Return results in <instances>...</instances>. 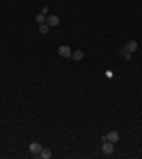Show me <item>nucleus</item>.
I'll return each mask as SVG.
<instances>
[{
	"label": "nucleus",
	"mask_w": 142,
	"mask_h": 159,
	"mask_svg": "<svg viewBox=\"0 0 142 159\" xmlns=\"http://www.w3.org/2000/svg\"><path fill=\"white\" fill-rule=\"evenodd\" d=\"M46 23L50 26V27H57L60 24V17L55 16V14H50V16L46 19Z\"/></svg>",
	"instance_id": "obj_1"
},
{
	"label": "nucleus",
	"mask_w": 142,
	"mask_h": 159,
	"mask_svg": "<svg viewBox=\"0 0 142 159\" xmlns=\"http://www.w3.org/2000/svg\"><path fill=\"white\" fill-rule=\"evenodd\" d=\"M58 54H60V57H64V58H71L72 53H71V48L68 46H60Z\"/></svg>",
	"instance_id": "obj_2"
},
{
	"label": "nucleus",
	"mask_w": 142,
	"mask_h": 159,
	"mask_svg": "<svg viewBox=\"0 0 142 159\" xmlns=\"http://www.w3.org/2000/svg\"><path fill=\"white\" fill-rule=\"evenodd\" d=\"M101 152H103L104 155H111V153L114 152V143L110 142V141H108V142L105 141L103 145V148H101Z\"/></svg>",
	"instance_id": "obj_3"
},
{
	"label": "nucleus",
	"mask_w": 142,
	"mask_h": 159,
	"mask_svg": "<svg viewBox=\"0 0 142 159\" xmlns=\"http://www.w3.org/2000/svg\"><path fill=\"white\" fill-rule=\"evenodd\" d=\"M41 145L37 142H33L30 143V146H29V151H30V153H33V155H40V152H41Z\"/></svg>",
	"instance_id": "obj_4"
},
{
	"label": "nucleus",
	"mask_w": 142,
	"mask_h": 159,
	"mask_svg": "<svg viewBox=\"0 0 142 159\" xmlns=\"http://www.w3.org/2000/svg\"><path fill=\"white\" fill-rule=\"evenodd\" d=\"M125 50L128 51V53H134V51H136V50H138V43L134 41V40L128 41L126 46H125Z\"/></svg>",
	"instance_id": "obj_5"
},
{
	"label": "nucleus",
	"mask_w": 142,
	"mask_h": 159,
	"mask_svg": "<svg viewBox=\"0 0 142 159\" xmlns=\"http://www.w3.org/2000/svg\"><path fill=\"white\" fill-rule=\"evenodd\" d=\"M119 139V135H118V132L117 131H111V132H108L107 134V141H110V142H117Z\"/></svg>",
	"instance_id": "obj_6"
},
{
	"label": "nucleus",
	"mask_w": 142,
	"mask_h": 159,
	"mask_svg": "<svg viewBox=\"0 0 142 159\" xmlns=\"http://www.w3.org/2000/svg\"><path fill=\"white\" fill-rule=\"evenodd\" d=\"M82 57H84V51H81V50H77V51H74V53L71 54V58H72L74 61L82 60Z\"/></svg>",
	"instance_id": "obj_7"
},
{
	"label": "nucleus",
	"mask_w": 142,
	"mask_h": 159,
	"mask_svg": "<svg viewBox=\"0 0 142 159\" xmlns=\"http://www.w3.org/2000/svg\"><path fill=\"white\" fill-rule=\"evenodd\" d=\"M51 151L48 149V148H43L41 149V152H40V156H41V159H50L51 158Z\"/></svg>",
	"instance_id": "obj_8"
},
{
	"label": "nucleus",
	"mask_w": 142,
	"mask_h": 159,
	"mask_svg": "<svg viewBox=\"0 0 142 159\" xmlns=\"http://www.w3.org/2000/svg\"><path fill=\"white\" fill-rule=\"evenodd\" d=\"M48 30H50V26H48L47 23H43V24H40V27H39V32L41 33V34H47Z\"/></svg>",
	"instance_id": "obj_9"
},
{
	"label": "nucleus",
	"mask_w": 142,
	"mask_h": 159,
	"mask_svg": "<svg viewBox=\"0 0 142 159\" xmlns=\"http://www.w3.org/2000/svg\"><path fill=\"white\" fill-rule=\"evenodd\" d=\"M46 19H47V17H46V14H44V13H40V14H37V16H36V21H37V23H40V24H43V23H46Z\"/></svg>",
	"instance_id": "obj_10"
},
{
	"label": "nucleus",
	"mask_w": 142,
	"mask_h": 159,
	"mask_svg": "<svg viewBox=\"0 0 142 159\" xmlns=\"http://www.w3.org/2000/svg\"><path fill=\"white\" fill-rule=\"evenodd\" d=\"M129 54H131V53H128V51H126L125 54H124V58H125V60H129V58H131V56H129Z\"/></svg>",
	"instance_id": "obj_11"
},
{
	"label": "nucleus",
	"mask_w": 142,
	"mask_h": 159,
	"mask_svg": "<svg viewBox=\"0 0 142 159\" xmlns=\"http://www.w3.org/2000/svg\"><path fill=\"white\" fill-rule=\"evenodd\" d=\"M47 11H48V7H47V6H44V7L41 9V13H44V14H46Z\"/></svg>",
	"instance_id": "obj_12"
}]
</instances>
